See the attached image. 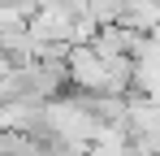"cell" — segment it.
Instances as JSON below:
<instances>
[{
	"mask_svg": "<svg viewBox=\"0 0 160 156\" xmlns=\"http://www.w3.org/2000/svg\"><path fill=\"white\" fill-rule=\"evenodd\" d=\"M65 70H69V87L74 91H108V61L91 44H69Z\"/></svg>",
	"mask_w": 160,
	"mask_h": 156,
	"instance_id": "obj_1",
	"label": "cell"
},
{
	"mask_svg": "<svg viewBox=\"0 0 160 156\" xmlns=\"http://www.w3.org/2000/svg\"><path fill=\"white\" fill-rule=\"evenodd\" d=\"M121 22L134 30H152L160 22V0H121Z\"/></svg>",
	"mask_w": 160,
	"mask_h": 156,
	"instance_id": "obj_2",
	"label": "cell"
},
{
	"mask_svg": "<svg viewBox=\"0 0 160 156\" xmlns=\"http://www.w3.org/2000/svg\"><path fill=\"white\" fill-rule=\"evenodd\" d=\"M39 148H48V139L30 130H0V156H35Z\"/></svg>",
	"mask_w": 160,
	"mask_h": 156,
	"instance_id": "obj_3",
	"label": "cell"
},
{
	"mask_svg": "<svg viewBox=\"0 0 160 156\" xmlns=\"http://www.w3.org/2000/svg\"><path fill=\"white\" fill-rule=\"evenodd\" d=\"M82 18H91L95 26H112V22H121V0H87Z\"/></svg>",
	"mask_w": 160,
	"mask_h": 156,
	"instance_id": "obj_4",
	"label": "cell"
},
{
	"mask_svg": "<svg viewBox=\"0 0 160 156\" xmlns=\"http://www.w3.org/2000/svg\"><path fill=\"white\" fill-rule=\"evenodd\" d=\"M147 35H152V44H156V48H160V22L152 26V30H147Z\"/></svg>",
	"mask_w": 160,
	"mask_h": 156,
	"instance_id": "obj_5",
	"label": "cell"
},
{
	"mask_svg": "<svg viewBox=\"0 0 160 156\" xmlns=\"http://www.w3.org/2000/svg\"><path fill=\"white\" fill-rule=\"evenodd\" d=\"M35 156H56V152H52V148H39V152H35Z\"/></svg>",
	"mask_w": 160,
	"mask_h": 156,
	"instance_id": "obj_6",
	"label": "cell"
}]
</instances>
